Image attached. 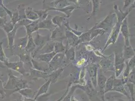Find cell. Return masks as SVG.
Masks as SVG:
<instances>
[{"instance_id":"obj_1","label":"cell","mask_w":135,"mask_h":101,"mask_svg":"<svg viewBox=\"0 0 135 101\" xmlns=\"http://www.w3.org/2000/svg\"><path fill=\"white\" fill-rule=\"evenodd\" d=\"M28 88L29 86L26 80L15 76L11 70L9 71V79L4 87L5 90H11V94H12L14 93L18 92V91L23 89Z\"/></svg>"},{"instance_id":"obj_2","label":"cell","mask_w":135,"mask_h":101,"mask_svg":"<svg viewBox=\"0 0 135 101\" xmlns=\"http://www.w3.org/2000/svg\"><path fill=\"white\" fill-rule=\"evenodd\" d=\"M114 55V70L115 71L114 76L115 78H118L124 71V68L125 67V60L123 57L120 56L117 53H115Z\"/></svg>"},{"instance_id":"obj_3","label":"cell","mask_w":135,"mask_h":101,"mask_svg":"<svg viewBox=\"0 0 135 101\" xmlns=\"http://www.w3.org/2000/svg\"><path fill=\"white\" fill-rule=\"evenodd\" d=\"M51 40V38L49 35L47 36H42L37 31V34H36L35 39H34V42L36 45V47H37V49L35 50L34 53H32V58L35 57L36 55V53L41 50L43 48L45 47L46 43Z\"/></svg>"},{"instance_id":"obj_4","label":"cell","mask_w":135,"mask_h":101,"mask_svg":"<svg viewBox=\"0 0 135 101\" xmlns=\"http://www.w3.org/2000/svg\"><path fill=\"white\" fill-rule=\"evenodd\" d=\"M120 23L117 22L115 25L114 26L112 30V32L110 34V35L108 39V40L105 44V45L102 50V52H104V50L107 49V47L109 45L114 44L117 40L118 38L119 34L120 32Z\"/></svg>"},{"instance_id":"obj_5","label":"cell","mask_w":135,"mask_h":101,"mask_svg":"<svg viewBox=\"0 0 135 101\" xmlns=\"http://www.w3.org/2000/svg\"><path fill=\"white\" fill-rule=\"evenodd\" d=\"M5 65L11 70L17 71L18 73L23 75H27L29 74L24 67V63L22 61L19 62H11L9 61L4 64Z\"/></svg>"},{"instance_id":"obj_6","label":"cell","mask_w":135,"mask_h":101,"mask_svg":"<svg viewBox=\"0 0 135 101\" xmlns=\"http://www.w3.org/2000/svg\"><path fill=\"white\" fill-rule=\"evenodd\" d=\"M65 55L63 53H57L53 57L49 64L50 73L61 68Z\"/></svg>"},{"instance_id":"obj_7","label":"cell","mask_w":135,"mask_h":101,"mask_svg":"<svg viewBox=\"0 0 135 101\" xmlns=\"http://www.w3.org/2000/svg\"><path fill=\"white\" fill-rule=\"evenodd\" d=\"M115 15L114 13H110L100 22L96 24L94 27L102 29L105 31L107 30L108 28H110L113 26V19L115 17Z\"/></svg>"},{"instance_id":"obj_8","label":"cell","mask_w":135,"mask_h":101,"mask_svg":"<svg viewBox=\"0 0 135 101\" xmlns=\"http://www.w3.org/2000/svg\"><path fill=\"white\" fill-rule=\"evenodd\" d=\"M135 8V3L133 4V5L130 7L127 11L123 12L122 10L118 9V6L117 4H114L113 5V10L114 13L117 16L118 19V22L119 23H122L124 21V19L127 18L128 15L129 14V13L132 11V10Z\"/></svg>"},{"instance_id":"obj_9","label":"cell","mask_w":135,"mask_h":101,"mask_svg":"<svg viewBox=\"0 0 135 101\" xmlns=\"http://www.w3.org/2000/svg\"><path fill=\"white\" fill-rule=\"evenodd\" d=\"M107 77L102 73L101 69H100L97 72V84L98 86V88L100 90V95L102 97V100H104V89H105V85L107 81Z\"/></svg>"},{"instance_id":"obj_10","label":"cell","mask_w":135,"mask_h":101,"mask_svg":"<svg viewBox=\"0 0 135 101\" xmlns=\"http://www.w3.org/2000/svg\"><path fill=\"white\" fill-rule=\"evenodd\" d=\"M120 31L123 35L124 39V45H129V32L128 22V18H126L120 24Z\"/></svg>"},{"instance_id":"obj_11","label":"cell","mask_w":135,"mask_h":101,"mask_svg":"<svg viewBox=\"0 0 135 101\" xmlns=\"http://www.w3.org/2000/svg\"><path fill=\"white\" fill-rule=\"evenodd\" d=\"M114 55L113 56L112 55L110 56L104 57L100 62V65L101 68L105 70L114 69Z\"/></svg>"},{"instance_id":"obj_12","label":"cell","mask_w":135,"mask_h":101,"mask_svg":"<svg viewBox=\"0 0 135 101\" xmlns=\"http://www.w3.org/2000/svg\"><path fill=\"white\" fill-rule=\"evenodd\" d=\"M78 7H76V6H68L63 8H51L49 7H46L44 9H48L50 11V10H55L57 11L63 13L65 15V17L66 18H68L70 17L73 13V12Z\"/></svg>"},{"instance_id":"obj_13","label":"cell","mask_w":135,"mask_h":101,"mask_svg":"<svg viewBox=\"0 0 135 101\" xmlns=\"http://www.w3.org/2000/svg\"><path fill=\"white\" fill-rule=\"evenodd\" d=\"M31 63L34 69L45 72L50 73L49 63L44 62H37L33 58H32L31 59Z\"/></svg>"},{"instance_id":"obj_14","label":"cell","mask_w":135,"mask_h":101,"mask_svg":"<svg viewBox=\"0 0 135 101\" xmlns=\"http://www.w3.org/2000/svg\"><path fill=\"white\" fill-rule=\"evenodd\" d=\"M19 26L17 23L14 25V27L13 29L10 31V33L7 34V38L8 40V47L9 49L11 50V52H13V50L14 47V40H15V37L16 35V34L17 32V29Z\"/></svg>"},{"instance_id":"obj_15","label":"cell","mask_w":135,"mask_h":101,"mask_svg":"<svg viewBox=\"0 0 135 101\" xmlns=\"http://www.w3.org/2000/svg\"><path fill=\"white\" fill-rule=\"evenodd\" d=\"M38 29H48L51 31V32L57 27L52 23L51 19H48V17L43 21H39L38 23Z\"/></svg>"},{"instance_id":"obj_16","label":"cell","mask_w":135,"mask_h":101,"mask_svg":"<svg viewBox=\"0 0 135 101\" xmlns=\"http://www.w3.org/2000/svg\"><path fill=\"white\" fill-rule=\"evenodd\" d=\"M88 71L89 76L92 84L95 88H96L97 85V79L98 67L95 64L91 65L88 68Z\"/></svg>"},{"instance_id":"obj_17","label":"cell","mask_w":135,"mask_h":101,"mask_svg":"<svg viewBox=\"0 0 135 101\" xmlns=\"http://www.w3.org/2000/svg\"><path fill=\"white\" fill-rule=\"evenodd\" d=\"M69 0H55L49 3V4H45L44 2V6L49 7L51 8H63L70 5Z\"/></svg>"},{"instance_id":"obj_18","label":"cell","mask_w":135,"mask_h":101,"mask_svg":"<svg viewBox=\"0 0 135 101\" xmlns=\"http://www.w3.org/2000/svg\"><path fill=\"white\" fill-rule=\"evenodd\" d=\"M49 74V73L40 71L34 69H30V77L32 79L42 78L45 79L46 81L47 80Z\"/></svg>"},{"instance_id":"obj_19","label":"cell","mask_w":135,"mask_h":101,"mask_svg":"<svg viewBox=\"0 0 135 101\" xmlns=\"http://www.w3.org/2000/svg\"><path fill=\"white\" fill-rule=\"evenodd\" d=\"M65 30V38L69 40L70 42L69 43L71 44L72 47L76 46L78 45L80 43L79 37L68 30L67 29Z\"/></svg>"},{"instance_id":"obj_20","label":"cell","mask_w":135,"mask_h":101,"mask_svg":"<svg viewBox=\"0 0 135 101\" xmlns=\"http://www.w3.org/2000/svg\"><path fill=\"white\" fill-rule=\"evenodd\" d=\"M66 67L60 68L57 70L49 73L47 80H50L51 83H56L59 79V76H60V75L63 72V71L64 70L65 68Z\"/></svg>"},{"instance_id":"obj_21","label":"cell","mask_w":135,"mask_h":101,"mask_svg":"<svg viewBox=\"0 0 135 101\" xmlns=\"http://www.w3.org/2000/svg\"><path fill=\"white\" fill-rule=\"evenodd\" d=\"M38 20L34 21H32L30 23H29L27 25L25 26V27L26 30V34L28 36L32 35V33L35 31H37L38 30Z\"/></svg>"},{"instance_id":"obj_22","label":"cell","mask_w":135,"mask_h":101,"mask_svg":"<svg viewBox=\"0 0 135 101\" xmlns=\"http://www.w3.org/2000/svg\"><path fill=\"white\" fill-rule=\"evenodd\" d=\"M56 54V53L54 51H51L50 52L45 53L44 54H41L38 56L36 57V58L42 62L49 63Z\"/></svg>"},{"instance_id":"obj_23","label":"cell","mask_w":135,"mask_h":101,"mask_svg":"<svg viewBox=\"0 0 135 101\" xmlns=\"http://www.w3.org/2000/svg\"><path fill=\"white\" fill-rule=\"evenodd\" d=\"M25 14L26 18L31 21L38 20L39 19L37 14L31 8L28 7L25 9Z\"/></svg>"},{"instance_id":"obj_24","label":"cell","mask_w":135,"mask_h":101,"mask_svg":"<svg viewBox=\"0 0 135 101\" xmlns=\"http://www.w3.org/2000/svg\"><path fill=\"white\" fill-rule=\"evenodd\" d=\"M135 56V51L131 45H124L123 56L124 59H129Z\"/></svg>"},{"instance_id":"obj_25","label":"cell","mask_w":135,"mask_h":101,"mask_svg":"<svg viewBox=\"0 0 135 101\" xmlns=\"http://www.w3.org/2000/svg\"><path fill=\"white\" fill-rule=\"evenodd\" d=\"M17 55L19 57L20 61H22L24 63L30 64L32 65L31 59L32 58H31L30 54L27 53L25 50H23L22 53Z\"/></svg>"},{"instance_id":"obj_26","label":"cell","mask_w":135,"mask_h":101,"mask_svg":"<svg viewBox=\"0 0 135 101\" xmlns=\"http://www.w3.org/2000/svg\"><path fill=\"white\" fill-rule=\"evenodd\" d=\"M36 48V46L34 42V39L32 35L28 36V42L24 50L29 54H31L33 53V50Z\"/></svg>"},{"instance_id":"obj_27","label":"cell","mask_w":135,"mask_h":101,"mask_svg":"<svg viewBox=\"0 0 135 101\" xmlns=\"http://www.w3.org/2000/svg\"><path fill=\"white\" fill-rule=\"evenodd\" d=\"M51 84V81L50 80H46L45 84H44L40 88V89L38 90V92H37L36 95H35L34 99L35 100L38 97H39L40 95H42L45 93H46Z\"/></svg>"},{"instance_id":"obj_28","label":"cell","mask_w":135,"mask_h":101,"mask_svg":"<svg viewBox=\"0 0 135 101\" xmlns=\"http://www.w3.org/2000/svg\"><path fill=\"white\" fill-rule=\"evenodd\" d=\"M90 40H92L95 38L96 36H97L99 35H103L104 34L106 31L100 28H95L94 26L92 28H91L90 30Z\"/></svg>"},{"instance_id":"obj_29","label":"cell","mask_w":135,"mask_h":101,"mask_svg":"<svg viewBox=\"0 0 135 101\" xmlns=\"http://www.w3.org/2000/svg\"><path fill=\"white\" fill-rule=\"evenodd\" d=\"M28 36L26 35L25 36L17 40L16 45L20 49H24L28 42Z\"/></svg>"},{"instance_id":"obj_30","label":"cell","mask_w":135,"mask_h":101,"mask_svg":"<svg viewBox=\"0 0 135 101\" xmlns=\"http://www.w3.org/2000/svg\"><path fill=\"white\" fill-rule=\"evenodd\" d=\"M38 16V20L40 21H43L46 19L49 16V10L48 9H44L42 10H34Z\"/></svg>"},{"instance_id":"obj_31","label":"cell","mask_w":135,"mask_h":101,"mask_svg":"<svg viewBox=\"0 0 135 101\" xmlns=\"http://www.w3.org/2000/svg\"><path fill=\"white\" fill-rule=\"evenodd\" d=\"M66 18L65 16H61L59 15H56L54 17H52L51 20L52 23L55 25L56 26L61 28L62 27V23L64 20Z\"/></svg>"},{"instance_id":"obj_32","label":"cell","mask_w":135,"mask_h":101,"mask_svg":"<svg viewBox=\"0 0 135 101\" xmlns=\"http://www.w3.org/2000/svg\"><path fill=\"white\" fill-rule=\"evenodd\" d=\"M66 47L62 44V41L58 42L56 43L54 45V50L56 54L57 53H62L66 50Z\"/></svg>"},{"instance_id":"obj_33","label":"cell","mask_w":135,"mask_h":101,"mask_svg":"<svg viewBox=\"0 0 135 101\" xmlns=\"http://www.w3.org/2000/svg\"><path fill=\"white\" fill-rule=\"evenodd\" d=\"M114 78H115L114 75H112L108 79H107L105 83V85L104 94L107 93L109 91H112L113 88V80Z\"/></svg>"},{"instance_id":"obj_34","label":"cell","mask_w":135,"mask_h":101,"mask_svg":"<svg viewBox=\"0 0 135 101\" xmlns=\"http://www.w3.org/2000/svg\"><path fill=\"white\" fill-rule=\"evenodd\" d=\"M65 56L66 57V58L68 60L73 61L75 57V50L72 47L69 49L66 47L65 50Z\"/></svg>"},{"instance_id":"obj_35","label":"cell","mask_w":135,"mask_h":101,"mask_svg":"<svg viewBox=\"0 0 135 101\" xmlns=\"http://www.w3.org/2000/svg\"><path fill=\"white\" fill-rule=\"evenodd\" d=\"M3 42H4V40L0 42V61L3 62L4 64H5L6 62H8L9 60L8 58L6 57V54L3 49Z\"/></svg>"},{"instance_id":"obj_36","label":"cell","mask_w":135,"mask_h":101,"mask_svg":"<svg viewBox=\"0 0 135 101\" xmlns=\"http://www.w3.org/2000/svg\"><path fill=\"white\" fill-rule=\"evenodd\" d=\"M92 13L91 14L90 17L93 16H94L96 13L98 11V10H99V7H100V0H92Z\"/></svg>"},{"instance_id":"obj_37","label":"cell","mask_w":135,"mask_h":101,"mask_svg":"<svg viewBox=\"0 0 135 101\" xmlns=\"http://www.w3.org/2000/svg\"><path fill=\"white\" fill-rule=\"evenodd\" d=\"M18 93H20L21 95L25 97V98H31L32 96V91L31 89H30V88L23 89L18 91Z\"/></svg>"},{"instance_id":"obj_38","label":"cell","mask_w":135,"mask_h":101,"mask_svg":"<svg viewBox=\"0 0 135 101\" xmlns=\"http://www.w3.org/2000/svg\"><path fill=\"white\" fill-rule=\"evenodd\" d=\"M112 91H118L122 94H123L124 95L127 96V97L129 98V96L128 95L126 90L125 89L124 87V85H122L118 86H116V87H113Z\"/></svg>"},{"instance_id":"obj_39","label":"cell","mask_w":135,"mask_h":101,"mask_svg":"<svg viewBox=\"0 0 135 101\" xmlns=\"http://www.w3.org/2000/svg\"><path fill=\"white\" fill-rule=\"evenodd\" d=\"M62 34L60 30H59L58 27H56L54 30L51 31V39H56V38H59L60 37H62ZM62 38H64L62 37Z\"/></svg>"},{"instance_id":"obj_40","label":"cell","mask_w":135,"mask_h":101,"mask_svg":"<svg viewBox=\"0 0 135 101\" xmlns=\"http://www.w3.org/2000/svg\"><path fill=\"white\" fill-rule=\"evenodd\" d=\"M65 25L66 26L67 29L68 30L72 32L73 34H74L75 35H76V36H77L78 37H79L82 34L84 33V31H78L77 29H74L73 28H71L69 25V21H67V22L65 23Z\"/></svg>"},{"instance_id":"obj_41","label":"cell","mask_w":135,"mask_h":101,"mask_svg":"<svg viewBox=\"0 0 135 101\" xmlns=\"http://www.w3.org/2000/svg\"><path fill=\"white\" fill-rule=\"evenodd\" d=\"M14 27V25L13 24V23L10 21V22H6L4 26L3 27V29L5 31L6 34H8L11 31Z\"/></svg>"},{"instance_id":"obj_42","label":"cell","mask_w":135,"mask_h":101,"mask_svg":"<svg viewBox=\"0 0 135 101\" xmlns=\"http://www.w3.org/2000/svg\"><path fill=\"white\" fill-rule=\"evenodd\" d=\"M90 0H69L70 2L73 3L77 5H88Z\"/></svg>"},{"instance_id":"obj_43","label":"cell","mask_w":135,"mask_h":101,"mask_svg":"<svg viewBox=\"0 0 135 101\" xmlns=\"http://www.w3.org/2000/svg\"><path fill=\"white\" fill-rule=\"evenodd\" d=\"M125 85L127 86L128 88H129L131 95V97L133 99V100H134V97L135 94V84L129 82H127Z\"/></svg>"},{"instance_id":"obj_44","label":"cell","mask_w":135,"mask_h":101,"mask_svg":"<svg viewBox=\"0 0 135 101\" xmlns=\"http://www.w3.org/2000/svg\"><path fill=\"white\" fill-rule=\"evenodd\" d=\"M126 67V68L124 69V73H123V79H124V80L127 82V80H128V77L129 76V73L131 72V71H132V69L131 68L129 67V66L127 64V62L126 63V65H125Z\"/></svg>"},{"instance_id":"obj_45","label":"cell","mask_w":135,"mask_h":101,"mask_svg":"<svg viewBox=\"0 0 135 101\" xmlns=\"http://www.w3.org/2000/svg\"><path fill=\"white\" fill-rule=\"evenodd\" d=\"M19 21V16L18 11L15 12L12 14V16L11 18V21L14 25H15Z\"/></svg>"},{"instance_id":"obj_46","label":"cell","mask_w":135,"mask_h":101,"mask_svg":"<svg viewBox=\"0 0 135 101\" xmlns=\"http://www.w3.org/2000/svg\"><path fill=\"white\" fill-rule=\"evenodd\" d=\"M85 68H83L80 74V77H79V82L82 85H85L86 84V81L85 80Z\"/></svg>"},{"instance_id":"obj_47","label":"cell","mask_w":135,"mask_h":101,"mask_svg":"<svg viewBox=\"0 0 135 101\" xmlns=\"http://www.w3.org/2000/svg\"><path fill=\"white\" fill-rule=\"evenodd\" d=\"M127 82H129L135 84V68L133 69L129 75Z\"/></svg>"},{"instance_id":"obj_48","label":"cell","mask_w":135,"mask_h":101,"mask_svg":"<svg viewBox=\"0 0 135 101\" xmlns=\"http://www.w3.org/2000/svg\"><path fill=\"white\" fill-rule=\"evenodd\" d=\"M0 95H1V98L2 99H4L6 97V92L4 89L3 80H1V79H0Z\"/></svg>"},{"instance_id":"obj_49","label":"cell","mask_w":135,"mask_h":101,"mask_svg":"<svg viewBox=\"0 0 135 101\" xmlns=\"http://www.w3.org/2000/svg\"><path fill=\"white\" fill-rule=\"evenodd\" d=\"M129 61L127 62L128 65L129 66V67L132 69L135 68V56L133 57L131 59H129Z\"/></svg>"},{"instance_id":"obj_50","label":"cell","mask_w":135,"mask_h":101,"mask_svg":"<svg viewBox=\"0 0 135 101\" xmlns=\"http://www.w3.org/2000/svg\"><path fill=\"white\" fill-rule=\"evenodd\" d=\"M6 22H7L6 17H0V27L3 29Z\"/></svg>"},{"instance_id":"obj_51","label":"cell","mask_w":135,"mask_h":101,"mask_svg":"<svg viewBox=\"0 0 135 101\" xmlns=\"http://www.w3.org/2000/svg\"><path fill=\"white\" fill-rule=\"evenodd\" d=\"M135 1V0H134ZM132 2V0H125L124 2V7H123V9H124L126 8H127L128 6H129L131 3Z\"/></svg>"},{"instance_id":"obj_52","label":"cell","mask_w":135,"mask_h":101,"mask_svg":"<svg viewBox=\"0 0 135 101\" xmlns=\"http://www.w3.org/2000/svg\"><path fill=\"white\" fill-rule=\"evenodd\" d=\"M85 61H86V60L84 58L80 60H79L78 62H77V65L78 66H81L83 65V64L84 63Z\"/></svg>"},{"instance_id":"obj_53","label":"cell","mask_w":135,"mask_h":101,"mask_svg":"<svg viewBox=\"0 0 135 101\" xmlns=\"http://www.w3.org/2000/svg\"><path fill=\"white\" fill-rule=\"evenodd\" d=\"M69 86H68L67 90H66V91L65 93V94L63 95L62 96V97H61L59 99H58L57 101H61L62 100L64 99V98L65 97V96H66V95H67V94H68V91H69Z\"/></svg>"},{"instance_id":"obj_54","label":"cell","mask_w":135,"mask_h":101,"mask_svg":"<svg viewBox=\"0 0 135 101\" xmlns=\"http://www.w3.org/2000/svg\"><path fill=\"white\" fill-rule=\"evenodd\" d=\"M21 101H36L34 99H32L31 98H25V99L23 100H21Z\"/></svg>"},{"instance_id":"obj_55","label":"cell","mask_w":135,"mask_h":101,"mask_svg":"<svg viewBox=\"0 0 135 101\" xmlns=\"http://www.w3.org/2000/svg\"><path fill=\"white\" fill-rule=\"evenodd\" d=\"M5 66V65H4V64L0 61V68H4Z\"/></svg>"},{"instance_id":"obj_56","label":"cell","mask_w":135,"mask_h":101,"mask_svg":"<svg viewBox=\"0 0 135 101\" xmlns=\"http://www.w3.org/2000/svg\"><path fill=\"white\" fill-rule=\"evenodd\" d=\"M21 101V98H20L19 99H16V100H14V101Z\"/></svg>"},{"instance_id":"obj_57","label":"cell","mask_w":135,"mask_h":101,"mask_svg":"<svg viewBox=\"0 0 135 101\" xmlns=\"http://www.w3.org/2000/svg\"><path fill=\"white\" fill-rule=\"evenodd\" d=\"M0 79H1V80H2V79H1V78H0Z\"/></svg>"}]
</instances>
